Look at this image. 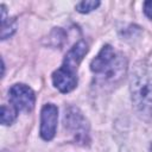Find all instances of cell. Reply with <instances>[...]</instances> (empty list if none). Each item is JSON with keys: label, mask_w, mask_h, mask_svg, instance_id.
Segmentation results:
<instances>
[{"label": "cell", "mask_w": 152, "mask_h": 152, "mask_svg": "<svg viewBox=\"0 0 152 152\" xmlns=\"http://www.w3.org/2000/svg\"><path fill=\"white\" fill-rule=\"evenodd\" d=\"M17 112H18V109L13 104H10V106L2 104L1 106V112H0L1 124L2 125H11L17 118Z\"/></svg>", "instance_id": "obj_8"}, {"label": "cell", "mask_w": 152, "mask_h": 152, "mask_svg": "<svg viewBox=\"0 0 152 152\" xmlns=\"http://www.w3.org/2000/svg\"><path fill=\"white\" fill-rule=\"evenodd\" d=\"M129 84L135 108L141 114L152 116V65L138 62L132 70Z\"/></svg>", "instance_id": "obj_1"}, {"label": "cell", "mask_w": 152, "mask_h": 152, "mask_svg": "<svg viewBox=\"0 0 152 152\" xmlns=\"http://www.w3.org/2000/svg\"><path fill=\"white\" fill-rule=\"evenodd\" d=\"M144 12L150 19H152V0L144 2Z\"/></svg>", "instance_id": "obj_11"}, {"label": "cell", "mask_w": 152, "mask_h": 152, "mask_svg": "<svg viewBox=\"0 0 152 152\" xmlns=\"http://www.w3.org/2000/svg\"><path fill=\"white\" fill-rule=\"evenodd\" d=\"M58 119V109L55 104H44L40 112V137L44 140H51L55 137Z\"/></svg>", "instance_id": "obj_4"}, {"label": "cell", "mask_w": 152, "mask_h": 152, "mask_svg": "<svg viewBox=\"0 0 152 152\" xmlns=\"http://www.w3.org/2000/svg\"><path fill=\"white\" fill-rule=\"evenodd\" d=\"M87 52H88L87 43L83 42V40H80L66 53V56L64 58V62H63V66H65V68H68L72 71H76L77 68H78V64L81 63V61L83 59V57L86 56Z\"/></svg>", "instance_id": "obj_7"}, {"label": "cell", "mask_w": 152, "mask_h": 152, "mask_svg": "<svg viewBox=\"0 0 152 152\" xmlns=\"http://www.w3.org/2000/svg\"><path fill=\"white\" fill-rule=\"evenodd\" d=\"M100 1H95V0H87V1H81L76 5V10L80 13H89L90 11L95 10L96 7H99Z\"/></svg>", "instance_id": "obj_10"}, {"label": "cell", "mask_w": 152, "mask_h": 152, "mask_svg": "<svg viewBox=\"0 0 152 152\" xmlns=\"http://www.w3.org/2000/svg\"><path fill=\"white\" fill-rule=\"evenodd\" d=\"M10 101L18 110L31 112L34 107L36 95L28 86L18 83L10 89Z\"/></svg>", "instance_id": "obj_2"}, {"label": "cell", "mask_w": 152, "mask_h": 152, "mask_svg": "<svg viewBox=\"0 0 152 152\" xmlns=\"http://www.w3.org/2000/svg\"><path fill=\"white\" fill-rule=\"evenodd\" d=\"M52 82L59 91L69 93V91H71L72 89L76 88L77 77H76L75 71H72V70L62 65L59 69H57L52 74Z\"/></svg>", "instance_id": "obj_6"}, {"label": "cell", "mask_w": 152, "mask_h": 152, "mask_svg": "<svg viewBox=\"0 0 152 152\" xmlns=\"http://www.w3.org/2000/svg\"><path fill=\"white\" fill-rule=\"evenodd\" d=\"M17 28V23L12 18L1 19V39H6L11 37Z\"/></svg>", "instance_id": "obj_9"}, {"label": "cell", "mask_w": 152, "mask_h": 152, "mask_svg": "<svg viewBox=\"0 0 152 152\" xmlns=\"http://www.w3.org/2000/svg\"><path fill=\"white\" fill-rule=\"evenodd\" d=\"M151 151H152V146H151Z\"/></svg>", "instance_id": "obj_12"}, {"label": "cell", "mask_w": 152, "mask_h": 152, "mask_svg": "<svg viewBox=\"0 0 152 152\" xmlns=\"http://www.w3.org/2000/svg\"><path fill=\"white\" fill-rule=\"evenodd\" d=\"M64 122L65 127L72 131L77 141H86V137L88 135V126L84 118L77 109L70 108L68 112H65Z\"/></svg>", "instance_id": "obj_5"}, {"label": "cell", "mask_w": 152, "mask_h": 152, "mask_svg": "<svg viewBox=\"0 0 152 152\" xmlns=\"http://www.w3.org/2000/svg\"><path fill=\"white\" fill-rule=\"evenodd\" d=\"M115 63V52L110 45H104L97 56L91 61L90 69L96 74H104L107 72L108 76H114L115 72L120 70L122 65L113 66Z\"/></svg>", "instance_id": "obj_3"}]
</instances>
